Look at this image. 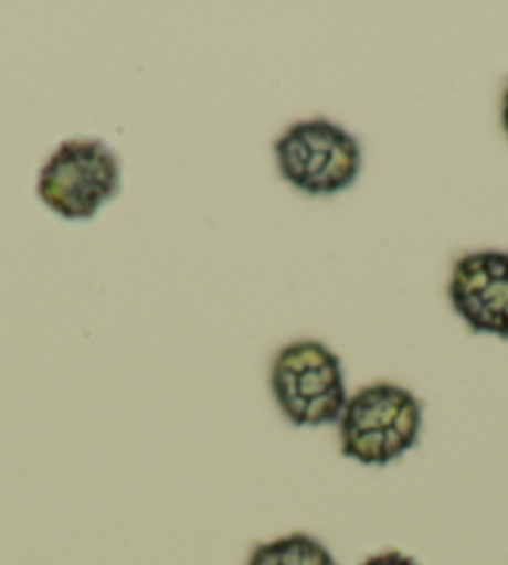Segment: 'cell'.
<instances>
[{
	"mask_svg": "<svg viewBox=\"0 0 508 565\" xmlns=\"http://www.w3.org/2000/svg\"><path fill=\"white\" fill-rule=\"evenodd\" d=\"M247 565H339L325 543L309 533H287L254 545Z\"/></svg>",
	"mask_w": 508,
	"mask_h": 565,
	"instance_id": "8992f818",
	"label": "cell"
},
{
	"mask_svg": "<svg viewBox=\"0 0 508 565\" xmlns=\"http://www.w3.org/2000/svg\"><path fill=\"white\" fill-rule=\"evenodd\" d=\"M269 388L282 416L299 428L337 424L349 398L341 359L317 339H299L279 349Z\"/></svg>",
	"mask_w": 508,
	"mask_h": 565,
	"instance_id": "7a4b0ae2",
	"label": "cell"
},
{
	"mask_svg": "<svg viewBox=\"0 0 508 565\" xmlns=\"http://www.w3.org/2000/svg\"><path fill=\"white\" fill-rule=\"evenodd\" d=\"M123 188L117 152L97 138H75L57 145L38 174V200L67 222L93 220Z\"/></svg>",
	"mask_w": 508,
	"mask_h": 565,
	"instance_id": "3957f363",
	"label": "cell"
},
{
	"mask_svg": "<svg viewBox=\"0 0 508 565\" xmlns=\"http://www.w3.org/2000/svg\"><path fill=\"white\" fill-rule=\"evenodd\" d=\"M359 565H422V563L402 551H381V553L369 555V558H364Z\"/></svg>",
	"mask_w": 508,
	"mask_h": 565,
	"instance_id": "52a82bcc",
	"label": "cell"
},
{
	"mask_svg": "<svg viewBox=\"0 0 508 565\" xmlns=\"http://www.w3.org/2000/svg\"><path fill=\"white\" fill-rule=\"evenodd\" d=\"M424 402L406 386L374 382L347 398L341 412L339 451L361 466H389L419 444Z\"/></svg>",
	"mask_w": 508,
	"mask_h": 565,
	"instance_id": "6da1fadb",
	"label": "cell"
},
{
	"mask_svg": "<svg viewBox=\"0 0 508 565\" xmlns=\"http://www.w3.org/2000/svg\"><path fill=\"white\" fill-rule=\"evenodd\" d=\"M501 128H504L506 138H508V85H506V90H504V100H501Z\"/></svg>",
	"mask_w": 508,
	"mask_h": 565,
	"instance_id": "ba28073f",
	"label": "cell"
},
{
	"mask_svg": "<svg viewBox=\"0 0 508 565\" xmlns=\"http://www.w3.org/2000/svg\"><path fill=\"white\" fill-rule=\"evenodd\" d=\"M275 160L292 188L329 198L354 188L361 172V145L347 128L327 118L299 120L279 135Z\"/></svg>",
	"mask_w": 508,
	"mask_h": 565,
	"instance_id": "277c9868",
	"label": "cell"
},
{
	"mask_svg": "<svg viewBox=\"0 0 508 565\" xmlns=\"http://www.w3.org/2000/svg\"><path fill=\"white\" fill-rule=\"evenodd\" d=\"M446 291L472 334L508 342V252H466L454 262Z\"/></svg>",
	"mask_w": 508,
	"mask_h": 565,
	"instance_id": "5b68a950",
	"label": "cell"
}]
</instances>
